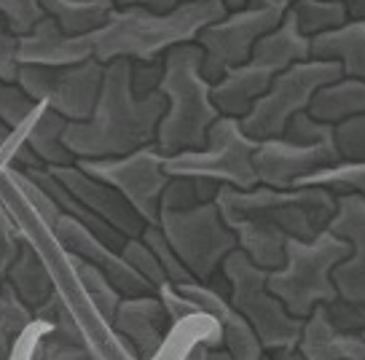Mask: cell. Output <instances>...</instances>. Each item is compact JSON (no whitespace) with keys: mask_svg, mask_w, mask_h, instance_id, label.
<instances>
[{"mask_svg":"<svg viewBox=\"0 0 365 360\" xmlns=\"http://www.w3.org/2000/svg\"><path fill=\"white\" fill-rule=\"evenodd\" d=\"M215 204L240 239V250L266 271L285 266L290 239H317L339 213V196L328 189L277 191L258 186L255 191H237L223 186Z\"/></svg>","mask_w":365,"mask_h":360,"instance_id":"1","label":"cell"},{"mask_svg":"<svg viewBox=\"0 0 365 360\" xmlns=\"http://www.w3.org/2000/svg\"><path fill=\"white\" fill-rule=\"evenodd\" d=\"M135 62L118 59L105 68L103 97L83 124H68L62 143L76 161H103L137 154L156 146L159 124L167 113V97L153 94L140 100L132 89Z\"/></svg>","mask_w":365,"mask_h":360,"instance_id":"2","label":"cell"},{"mask_svg":"<svg viewBox=\"0 0 365 360\" xmlns=\"http://www.w3.org/2000/svg\"><path fill=\"white\" fill-rule=\"evenodd\" d=\"M226 14V3L220 0L180 3L170 14L150 11L145 3H121L115 6L110 22L91 35L94 59L105 68L118 59L145 65L159 62L172 49L196 44V38Z\"/></svg>","mask_w":365,"mask_h":360,"instance_id":"3","label":"cell"},{"mask_svg":"<svg viewBox=\"0 0 365 360\" xmlns=\"http://www.w3.org/2000/svg\"><path fill=\"white\" fill-rule=\"evenodd\" d=\"M161 94L167 97V113L159 124L156 148L164 156L185 151H205L210 129L220 121L212 84L205 79V49L199 44L178 46L164 56Z\"/></svg>","mask_w":365,"mask_h":360,"instance_id":"4","label":"cell"},{"mask_svg":"<svg viewBox=\"0 0 365 360\" xmlns=\"http://www.w3.org/2000/svg\"><path fill=\"white\" fill-rule=\"evenodd\" d=\"M309 59H312V38L301 33L293 6H290L285 22L258 41L250 62L228 70L212 86V100L220 116L242 121L255 108V102L263 94H269L274 81L285 70H290L298 62H309Z\"/></svg>","mask_w":365,"mask_h":360,"instance_id":"5","label":"cell"},{"mask_svg":"<svg viewBox=\"0 0 365 360\" xmlns=\"http://www.w3.org/2000/svg\"><path fill=\"white\" fill-rule=\"evenodd\" d=\"M349 256L352 245L333 231H322L312 242L290 239L285 266L269 271V291L293 317L309 320L317 306H331L341 299L333 274Z\"/></svg>","mask_w":365,"mask_h":360,"instance_id":"6","label":"cell"},{"mask_svg":"<svg viewBox=\"0 0 365 360\" xmlns=\"http://www.w3.org/2000/svg\"><path fill=\"white\" fill-rule=\"evenodd\" d=\"M336 164H341V154L336 148V126L314 121L309 113H301L290 121L285 137L263 140L255 151L261 186L277 191H293L298 180Z\"/></svg>","mask_w":365,"mask_h":360,"instance_id":"7","label":"cell"},{"mask_svg":"<svg viewBox=\"0 0 365 360\" xmlns=\"http://www.w3.org/2000/svg\"><path fill=\"white\" fill-rule=\"evenodd\" d=\"M220 271L231 288V304L252 326L263 349H296L304 334V320L290 315L287 306L269 291V271L255 266L245 250H234Z\"/></svg>","mask_w":365,"mask_h":360,"instance_id":"8","label":"cell"},{"mask_svg":"<svg viewBox=\"0 0 365 360\" xmlns=\"http://www.w3.org/2000/svg\"><path fill=\"white\" fill-rule=\"evenodd\" d=\"M341 79L344 68L339 62L309 59V62L293 65L274 81L269 94H263L261 100L255 102V108L242 119L245 135L255 143L285 137L290 121L301 113H309L319 91L331 84H339Z\"/></svg>","mask_w":365,"mask_h":360,"instance_id":"9","label":"cell"},{"mask_svg":"<svg viewBox=\"0 0 365 360\" xmlns=\"http://www.w3.org/2000/svg\"><path fill=\"white\" fill-rule=\"evenodd\" d=\"M255 151L258 143L245 135L240 119L220 116V121L210 129L205 151L167 156L164 169L170 178H205L220 186H231L237 191H255L261 186L255 169Z\"/></svg>","mask_w":365,"mask_h":360,"instance_id":"10","label":"cell"},{"mask_svg":"<svg viewBox=\"0 0 365 360\" xmlns=\"http://www.w3.org/2000/svg\"><path fill=\"white\" fill-rule=\"evenodd\" d=\"M159 229L170 239L175 253L191 269L196 282H212L217 269H223L226 259L240 250V239L226 226L215 202L196 204L188 210L161 207Z\"/></svg>","mask_w":365,"mask_h":360,"instance_id":"11","label":"cell"},{"mask_svg":"<svg viewBox=\"0 0 365 360\" xmlns=\"http://www.w3.org/2000/svg\"><path fill=\"white\" fill-rule=\"evenodd\" d=\"M287 11L290 3L285 0H261L247 3L242 11L226 14L220 22L210 24L196 38V44L205 49V79L215 86L228 70L250 62L258 41L285 22Z\"/></svg>","mask_w":365,"mask_h":360,"instance_id":"12","label":"cell"},{"mask_svg":"<svg viewBox=\"0 0 365 360\" xmlns=\"http://www.w3.org/2000/svg\"><path fill=\"white\" fill-rule=\"evenodd\" d=\"M19 86L35 102H43L54 113H59L68 124H83L94 116L97 102L103 97L105 65L97 59L73 68L24 65L19 73Z\"/></svg>","mask_w":365,"mask_h":360,"instance_id":"13","label":"cell"},{"mask_svg":"<svg viewBox=\"0 0 365 360\" xmlns=\"http://www.w3.org/2000/svg\"><path fill=\"white\" fill-rule=\"evenodd\" d=\"M164 154L156 146H148L137 154L121 159H103V161H76L91 178L105 180L148 226H159L161 196L170 186V175L164 169Z\"/></svg>","mask_w":365,"mask_h":360,"instance_id":"14","label":"cell"},{"mask_svg":"<svg viewBox=\"0 0 365 360\" xmlns=\"http://www.w3.org/2000/svg\"><path fill=\"white\" fill-rule=\"evenodd\" d=\"M57 242L65 248V253L78 256V259L89 261L91 266L103 271L108 280L113 282V288L124 299H135V296H156V288L150 285L143 274H137L129 261L121 256V250L110 248L108 242H103L100 236L91 231L89 226H83L81 221L65 215L54 229Z\"/></svg>","mask_w":365,"mask_h":360,"instance_id":"15","label":"cell"},{"mask_svg":"<svg viewBox=\"0 0 365 360\" xmlns=\"http://www.w3.org/2000/svg\"><path fill=\"white\" fill-rule=\"evenodd\" d=\"M57 183L65 186V191L78 199L86 210L103 218L105 224H110L115 231H121L126 239H140L145 234L148 224L135 213V207L126 202L121 194L115 191L113 186H108L105 180L91 178L89 172H83L78 164L73 167H54L48 169Z\"/></svg>","mask_w":365,"mask_h":360,"instance_id":"16","label":"cell"},{"mask_svg":"<svg viewBox=\"0 0 365 360\" xmlns=\"http://www.w3.org/2000/svg\"><path fill=\"white\" fill-rule=\"evenodd\" d=\"M188 299H194L202 306V312L210 315L217 323V331L223 336V349H228L234 360H263L266 349H263L261 339L255 336L252 326L245 317L234 309L231 299H228V280H212V282H191L180 288Z\"/></svg>","mask_w":365,"mask_h":360,"instance_id":"17","label":"cell"},{"mask_svg":"<svg viewBox=\"0 0 365 360\" xmlns=\"http://www.w3.org/2000/svg\"><path fill=\"white\" fill-rule=\"evenodd\" d=\"M328 231L352 245V256L333 274L341 301H365V196L341 194L339 213L331 221Z\"/></svg>","mask_w":365,"mask_h":360,"instance_id":"18","label":"cell"},{"mask_svg":"<svg viewBox=\"0 0 365 360\" xmlns=\"http://www.w3.org/2000/svg\"><path fill=\"white\" fill-rule=\"evenodd\" d=\"M170 328L172 320L159 296L124 299L113 317V331L121 334L135 347L140 360H153L159 355L164 341H167Z\"/></svg>","mask_w":365,"mask_h":360,"instance_id":"19","label":"cell"},{"mask_svg":"<svg viewBox=\"0 0 365 360\" xmlns=\"http://www.w3.org/2000/svg\"><path fill=\"white\" fill-rule=\"evenodd\" d=\"M94 59V44L89 38H70L51 16L35 27L33 35L19 38V62L33 68H73Z\"/></svg>","mask_w":365,"mask_h":360,"instance_id":"20","label":"cell"},{"mask_svg":"<svg viewBox=\"0 0 365 360\" xmlns=\"http://www.w3.org/2000/svg\"><path fill=\"white\" fill-rule=\"evenodd\" d=\"M298 352L304 360H365V339L341 331L331 320L328 306H317L304 320Z\"/></svg>","mask_w":365,"mask_h":360,"instance_id":"21","label":"cell"},{"mask_svg":"<svg viewBox=\"0 0 365 360\" xmlns=\"http://www.w3.org/2000/svg\"><path fill=\"white\" fill-rule=\"evenodd\" d=\"M65 129H68V121L59 113L51 111L48 105L38 102L35 111L14 132L30 146V151L41 159V164L46 169H54V167H73L76 164L73 154L62 143Z\"/></svg>","mask_w":365,"mask_h":360,"instance_id":"22","label":"cell"},{"mask_svg":"<svg viewBox=\"0 0 365 360\" xmlns=\"http://www.w3.org/2000/svg\"><path fill=\"white\" fill-rule=\"evenodd\" d=\"M312 59L339 62L344 79L365 81V22H349L341 30L312 38Z\"/></svg>","mask_w":365,"mask_h":360,"instance_id":"23","label":"cell"},{"mask_svg":"<svg viewBox=\"0 0 365 360\" xmlns=\"http://www.w3.org/2000/svg\"><path fill=\"white\" fill-rule=\"evenodd\" d=\"M46 14L70 38H89L110 22L115 11L113 0H46Z\"/></svg>","mask_w":365,"mask_h":360,"instance_id":"24","label":"cell"},{"mask_svg":"<svg viewBox=\"0 0 365 360\" xmlns=\"http://www.w3.org/2000/svg\"><path fill=\"white\" fill-rule=\"evenodd\" d=\"M3 282H9L14 291H16V296H19L33 312H38V309L57 293L54 280H51V274L46 269L43 259L38 256V250H35L30 242H24L22 256L14 261L11 269L6 271Z\"/></svg>","mask_w":365,"mask_h":360,"instance_id":"25","label":"cell"},{"mask_svg":"<svg viewBox=\"0 0 365 360\" xmlns=\"http://www.w3.org/2000/svg\"><path fill=\"white\" fill-rule=\"evenodd\" d=\"M309 116L322 124H341L357 116H365V81L357 79H341L339 84H331L319 91Z\"/></svg>","mask_w":365,"mask_h":360,"instance_id":"26","label":"cell"},{"mask_svg":"<svg viewBox=\"0 0 365 360\" xmlns=\"http://www.w3.org/2000/svg\"><path fill=\"white\" fill-rule=\"evenodd\" d=\"M65 256H68L70 269L76 271V277H78L81 288H83L86 296L91 299L94 309L100 312V317H103L105 323L113 326V317H115V312H118V304L124 301V296L115 291L113 282L108 280L97 266H91L89 261L78 259V256H70V253H65Z\"/></svg>","mask_w":365,"mask_h":360,"instance_id":"27","label":"cell"},{"mask_svg":"<svg viewBox=\"0 0 365 360\" xmlns=\"http://www.w3.org/2000/svg\"><path fill=\"white\" fill-rule=\"evenodd\" d=\"M293 14L307 38H319L349 24V9L341 0H298L293 3Z\"/></svg>","mask_w":365,"mask_h":360,"instance_id":"28","label":"cell"},{"mask_svg":"<svg viewBox=\"0 0 365 360\" xmlns=\"http://www.w3.org/2000/svg\"><path fill=\"white\" fill-rule=\"evenodd\" d=\"M35 312L24 304L16 296L9 282H3V293H0V336H3V358H11V344L35 326Z\"/></svg>","mask_w":365,"mask_h":360,"instance_id":"29","label":"cell"},{"mask_svg":"<svg viewBox=\"0 0 365 360\" xmlns=\"http://www.w3.org/2000/svg\"><path fill=\"white\" fill-rule=\"evenodd\" d=\"M296 189H328L336 196H341V194H360V196H365V164L341 161L336 167L319 169L314 175L298 180Z\"/></svg>","mask_w":365,"mask_h":360,"instance_id":"30","label":"cell"},{"mask_svg":"<svg viewBox=\"0 0 365 360\" xmlns=\"http://www.w3.org/2000/svg\"><path fill=\"white\" fill-rule=\"evenodd\" d=\"M0 11H3V30H9L16 38L33 35L35 27L48 16L46 6L38 0H3Z\"/></svg>","mask_w":365,"mask_h":360,"instance_id":"31","label":"cell"},{"mask_svg":"<svg viewBox=\"0 0 365 360\" xmlns=\"http://www.w3.org/2000/svg\"><path fill=\"white\" fill-rule=\"evenodd\" d=\"M143 242L156 253V259H159V264L164 266L167 280H170L172 285L182 288V285L196 282V277L191 274V269L180 261V256L175 253V248L170 245V239L164 236V231H161L159 226H148V229H145V234H143Z\"/></svg>","mask_w":365,"mask_h":360,"instance_id":"32","label":"cell"},{"mask_svg":"<svg viewBox=\"0 0 365 360\" xmlns=\"http://www.w3.org/2000/svg\"><path fill=\"white\" fill-rule=\"evenodd\" d=\"M121 256H124L126 261H129V266L137 271V274H143L145 280L159 291L161 285H167V271H164V266L159 264V259H156V253L143 242V236L140 239H126L124 250H121Z\"/></svg>","mask_w":365,"mask_h":360,"instance_id":"33","label":"cell"},{"mask_svg":"<svg viewBox=\"0 0 365 360\" xmlns=\"http://www.w3.org/2000/svg\"><path fill=\"white\" fill-rule=\"evenodd\" d=\"M6 178H14L16 183H19V189L24 191V196H27V202L35 204V210H38V215H41V221H43L51 231L57 229V224L65 218V213L59 210V204L48 196V194L38 186V183H33V180L27 178L24 172H11V169H6Z\"/></svg>","mask_w":365,"mask_h":360,"instance_id":"34","label":"cell"},{"mask_svg":"<svg viewBox=\"0 0 365 360\" xmlns=\"http://www.w3.org/2000/svg\"><path fill=\"white\" fill-rule=\"evenodd\" d=\"M336 148L341 154V161L365 164V116L336 124Z\"/></svg>","mask_w":365,"mask_h":360,"instance_id":"35","label":"cell"},{"mask_svg":"<svg viewBox=\"0 0 365 360\" xmlns=\"http://www.w3.org/2000/svg\"><path fill=\"white\" fill-rule=\"evenodd\" d=\"M35 105H38V102H35L19 84L3 86V89H0V119H3V126L16 129V126L22 124L24 119L35 111Z\"/></svg>","mask_w":365,"mask_h":360,"instance_id":"36","label":"cell"},{"mask_svg":"<svg viewBox=\"0 0 365 360\" xmlns=\"http://www.w3.org/2000/svg\"><path fill=\"white\" fill-rule=\"evenodd\" d=\"M156 296H159L164 309H167L172 326H178V323H182L185 317H191V315H205V312H202V306L196 304L194 299H188V296H185L178 285H172V282L161 285Z\"/></svg>","mask_w":365,"mask_h":360,"instance_id":"37","label":"cell"},{"mask_svg":"<svg viewBox=\"0 0 365 360\" xmlns=\"http://www.w3.org/2000/svg\"><path fill=\"white\" fill-rule=\"evenodd\" d=\"M24 239L22 231H19V226L11 221V213L9 210H3V229H0V274L6 277V271L14 266V261L22 256V248H24Z\"/></svg>","mask_w":365,"mask_h":360,"instance_id":"38","label":"cell"},{"mask_svg":"<svg viewBox=\"0 0 365 360\" xmlns=\"http://www.w3.org/2000/svg\"><path fill=\"white\" fill-rule=\"evenodd\" d=\"M164 59L159 62H135V68H132V89L140 100H145V97H153V94H159L161 89V81H164Z\"/></svg>","mask_w":365,"mask_h":360,"instance_id":"39","label":"cell"},{"mask_svg":"<svg viewBox=\"0 0 365 360\" xmlns=\"http://www.w3.org/2000/svg\"><path fill=\"white\" fill-rule=\"evenodd\" d=\"M19 73H22V62H19V38L11 35L9 30H3V33H0V81H3V86L19 84Z\"/></svg>","mask_w":365,"mask_h":360,"instance_id":"40","label":"cell"},{"mask_svg":"<svg viewBox=\"0 0 365 360\" xmlns=\"http://www.w3.org/2000/svg\"><path fill=\"white\" fill-rule=\"evenodd\" d=\"M328 312H331V320L336 326L346 331V334H357V336H363L365 334V301H336V304L328 306Z\"/></svg>","mask_w":365,"mask_h":360,"instance_id":"41","label":"cell"},{"mask_svg":"<svg viewBox=\"0 0 365 360\" xmlns=\"http://www.w3.org/2000/svg\"><path fill=\"white\" fill-rule=\"evenodd\" d=\"M199 196H196V180L191 178H172L167 191L161 196V207H170V210H188L196 207Z\"/></svg>","mask_w":365,"mask_h":360,"instance_id":"42","label":"cell"},{"mask_svg":"<svg viewBox=\"0 0 365 360\" xmlns=\"http://www.w3.org/2000/svg\"><path fill=\"white\" fill-rule=\"evenodd\" d=\"M38 360H100V358L86 344H68V341L46 336V341L38 349Z\"/></svg>","mask_w":365,"mask_h":360,"instance_id":"43","label":"cell"},{"mask_svg":"<svg viewBox=\"0 0 365 360\" xmlns=\"http://www.w3.org/2000/svg\"><path fill=\"white\" fill-rule=\"evenodd\" d=\"M349 9V22H365V0H352L346 3Z\"/></svg>","mask_w":365,"mask_h":360,"instance_id":"44","label":"cell"},{"mask_svg":"<svg viewBox=\"0 0 365 360\" xmlns=\"http://www.w3.org/2000/svg\"><path fill=\"white\" fill-rule=\"evenodd\" d=\"M272 355V360H304V355L296 349H277V352H269Z\"/></svg>","mask_w":365,"mask_h":360,"instance_id":"45","label":"cell"},{"mask_svg":"<svg viewBox=\"0 0 365 360\" xmlns=\"http://www.w3.org/2000/svg\"><path fill=\"white\" fill-rule=\"evenodd\" d=\"M207 360H234V355L228 349H210V358Z\"/></svg>","mask_w":365,"mask_h":360,"instance_id":"46","label":"cell"},{"mask_svg":"<svg viewBox=\"0 0 365 360\" xmlns=\"http://www.w3.org/2000/svg\"><path fill=\"white\" fill-rule=\"evenodd\" d=\"M263 360H272V355H266V358H263Z\"/></svg>","mask_w":365,"mask_h":360,"instance_id":"47","label":"cell"},{"mask_svg":"<svg viewBox=\"0 0 365 360\" xmlns=\"http://www.w3.org/2000/svg\"><path fill=\"white\" fill-rule=\"evenodd\" d=\"M363 339H365V334H363Z\"/></svg>","mask_w":365,"mask_h":360,"instance_id":"48","label":"cell"}]
</instances>
